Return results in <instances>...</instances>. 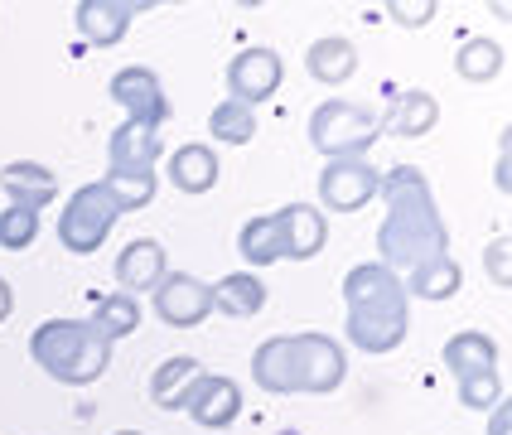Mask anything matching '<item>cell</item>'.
Instances as JSON below:
<instances>
[{"mask_svg":"<svg viewBox=\"0 0 512 435\" xmlns=\"http://www.w3.org/2000/svg\"><path fill=\"white\" fill-rule=\"evenodd\" d=\"M377 194L387 199V218L377 228V252L387 271H416L421 261L445 257L450 252V228L435 208L426 174L416 165H397V170L382 174Z\"/></svg>","mask_w":512,"mask_h":435,"instance_id":"cell-1","label":"cell"},{"mask_svg":"<svg viewBox=\"0 0 512 435\" xmlns=\"http://www.w3.org/2000/svg\"><path fill=\"white\" fill-rule=\"evenodd\" d=\"M29 353L63 387H87L112 368V344L92 329V319H44L29 334Z\"/></svg>","mask_w":512,"mask_h":435,"instance_id":"cell-2","label":"cell"},{"mask_svg":"<svg viewBox=\"0 0 512 435\" xmlns=\"http://www.w3.org/2000/svg\"><path fill=\"white\" fill-rule=\"evenodd\" d=\"M377 136H382V116L358 102L329 97L310 112V145L329 160H363Z\"/></svg>","mask_w":512,"mask_h":435,"instance_id":"cell-3","label":"cell"},{"mask_svg":"<svg viewBox=\"0 0 512 435\" xmlns=\"http://www.w3.org/2000/svg\"><path fill=\"white\" fill-rule=\"evenodd\" d=\"M116 203L107 199V189L102 184H83L73 199L63 203V213H58V242H63V252H73V257H87V252H97L116 228Z\"/></svg>","mask_w":512,"mask_h":435,"instance_id":"cell-4","label":"cell"},{"mask_svg":"<svg viewBox=\"0 0 512 435\" xmlns=\"http://www.w3.org/2000/svg\"><path fill=\"white\" fill-rule=\"evenodd\" d=\"M343 300L348 315H406V286L397 271H387L382 261H363L343 276Z\"/></svg>","mask_w":512,"mask_h":435,"instance_id":"cell-5","label":"cell"},{"mask_svg":"<svg viewBox=\"0 0 512 435\" xmlns=\"http://www.w3.org/2000/svg\"><path fill=\"white\" fill-rule=\"evenodd\" d=\"M107 97H112L116 107L126 112V121H141V126H160V131H165V121H170V97H165L160 78H155L150 68H141V63H131V68L112 73V83H107Z\"/></svg>","mask_w":512,"mask_h":435,"instance_id":"cell-6","label":"cell"},{"mask_svg":"<svg viewBox=\"0 0 512 435\" xmlns=\"http://www.w3.org/2000/svg\"><path fill=\"white\" fill-rule=\"evenodd\" d=\"M295 344V373H300V392L310 397H329L339 392L343 377H348V358L329 334H290Z\"/></svg>","mask_w":512,"mask_h":435,"instance_id":"cell-7","label":"cell"},{"mask_svg":"<svg viewBox=\"0 0 512 435\" xmlns=\"http://www.w3.org/2000/svg\"><path fill=\"white\" fill-rule=\"evenodd\" d=\"M150 300H155V315L165 319L170 329H194V324L213 315V295L189 271H165V281L150 290Z\"/></svg>","mask_w":512,"mask_h":435,"instance_id":"cell-8","label":"cell"},{"mask_svg":"<svg viewBox=\"0 0 512 435\" xmlns=\"http://www.w3.org/2000/svg\"><path fill=\"white\" fill-rule=\"evenodd\" d=\"M382 170H372L368 160H329L319 174V199L334 213H358L363 203L377 199Z\"/></svg>","mask_w":512,"mask_h":435,"instance_id":"cell-9","label":"cell"},{"mask_svg":"<svg viewBox=\"0 0 512 435\" xmlns=\"http://www.w3.org/2000/svg\"><path fill=\"white\" fill-rule=\"evenodd\" d=\"M281 78H285L281 54H276V49H261V44H256V49H242V54L228 63V92H232V102H242V107L271 102Z\"/></svg>","mask_w":512,"mask_h":435,"instance_id":"cell-10","label":"cell"},{"mask_svg":"<svg viewBox=\"0 0 512 435\" xmlns=\"http://www.w3.org/2000/svg\"><path fill=\"white\" fill-rule=\"evenodd\" d=\"M184 411L194 416V426H203V431H228L232 421L242 416V387L223 373H203L199 387L189 392Z\"/></svg>","mask_w":512,"mask_h":435,"instance_id":"cell-11","label":"cell"},{"mask_svg":"<svg viewBox=\"0 0 512 435\" xmlns=\"http://www.w3.org/2000/svg\"><path fill=\"white\" fill-rule=\"evenodd\" d=\"M136 15H141V5H126V0H83L73 10V25H78V34L92 49H112V44L126 39Z\"/></svg>","mask_w":512,"mask_h":435,"instance_id":"cell-12","label":"cell"},{"mask_svg":"<svg viewBox=\"0 0 512 435\" xmlns=\"http://www.w3.org/2000/svg\"><path fill=\"white\" fill-rule=\"evenodd\" d=\"M0 189H5V199L10 208H29V213H39V208H49L58 194V174L49 165H39V160H10V165H0Z\"/></svg>","mask_w":512,"mask_h":435,"instance_id":"cell-13","label":"cell"},{"mask_svg":"<svg viewBox=\"0 0 512 435\" xmlns=\"http://www.w3.org/2000/svg\"><path fill=\"white\" fill-rule=\"evenodd\" d=\"M252 382L261 387V392H271V397H290V392H300V373H295V344H290V334H276V339L256 344Z\"/></svg>","mask_w":512,"mask_h":435,"instance_id":"cell-14","label":"cell"},{"mask_svg":"<svg viewBox=\"0 0 512 435\" xmlns=\"http://www.w3.org/2000/svg\"><path fill=\"white\" fill-rule=\"evenodd\" d=\"M165 247L155 242V237H136V242H126L121 252H116V281L126 295H136V290H155L165 281Z\"/></svg>","mask_w":512,"mask_h":435,"instance_id":"cell-15","label":"cell"},{"mask_svg":"<svg viewBox=\"0 0 512 435\" xmlns=\"http://www.w3.org/2000/svg\"><path fill=\"white\" fill-rule=\"evenodd\" d=\"M160 150H165L160 126L121 121V126L112 131V141H107V160H112V170H155Z\"/></svg>","mask_w":512,"mask_h":435,"instance_id":"cell-16","label":"cell"},{"mask_svg":"<svg viewBox=\"0 0 512 435\" xmlns=\"http://www.w3.org/2000/svg\"><path fill=\"white\" fill-rule=\"evenodd\" d=\"M281 218V237H285V257L290 261H310L324 252V242H329V223H324V213L314 208V203H290L276 213Z\"/></svg>","mask_w":512,"mask_h":435,"instance_id":"cell-17","label":"cell"},{"mask_svg":"<svg viewBox=\"0 0 512 435\" xmlns=\"http://www.w3.org/2000/svg\"><path fill=\"white\" fill-rule=\"evenodd\" d=\"M440 121V102L421 92V87H411V92H397L392 97V107L382 116V131L387 136H401V141H421L430 136V126Z\"/></svg>","mask_w":512,"mask_h":435,"instance_id":"cell-18","label":"cell"},{"mask_svg":"<svg viewBox=\"0 0 512 435\" xmlns=\"http://www.w3.org/2000/svg\"><path fill=\"white\" fill-rule=\"evenodd\" d=\"M199 377H203L199 358L174 353V358H165V363L155 368V377H150V402L160 406V411H184V406H189V392L199 387Z\"/></svg>","mask_w":512,"mask_h":435,"instance_id":"cell-19","label":"cell"},{"mask_svg":"<svg viewBox=\"0 0 512 435\" xmlns=\"http://www.w3.org/2000/svg\"><path fill=\"white\" fill-rule=\"evenodd\" d=\"M305 68H310L314 83L339 87L358 73V49L343 34H324V39H314L310 49H305Z\"/></svg>","mask_w":512,"mask_h":435,"instance_id":"cell-20","label":"cell"},{"mask_svg":"<svg viewBox=\"0 0 512 435\" xmlns=\"http://www.w3.org/2000/svg\"><path fill=\"white\" fill-rule=\"evenodd\" d=\"M445 368L455 377H474V373H498V339H488L479 329H464L445 339Z\"/></svg>","mask_w":512,"mask_h":435,"instance_id":"cell-21","label":"cell"},{"mask_svg":"<svg viewBox=\"0 0 512 435\" xmlns=\"http://www.w3.org/2000/svg\"><path fill=\"white\" fill-rule=\"evenodd\" d=\"M208 295H213V310L228 319H252L266 305V286H261V276H252V271H228L218 286H208Z\"/></svg>","mask_w":512,"mask_h":435,"instance_id":"cell-22","label":"cell"},{"mask_svg":"<svg viewBox=\"0 0 512 435\" xmlns=\"http://www.w3.org/2000/svg\"><path fill=\"white\" fill-rule=\"evenodd\" d=\"M170 184L179 194H208L218 184V155L208 145H179L170 155Z\"/></svg>","mask_w":512,"mask_h":435,"instance_id":"cell-23","label":"cell"},{"mask_svg":"<svg viewBox=\"0 0 512 435\" xmlns=\"http://www.w3.org/2000/svg\"><path fill=\"white\" fill-rule=\"evenodd\" d=\"M459 281H464V271H459V261L445 252V257H430L421 261L416 271H406V295H421V300H450L459 290Z\"/></svg>","mask_w":512,"mask_h":435,"instance_id":"cell-24","label":"cell"},{"mask_svg":"<svg viewBox=\"0 0 512 435\" xmlns=\"http://www.w3.org/2000/svg\"><path fill=\"white\" fill-rule=\"evenodd\" d=\"M406 339V315H348V344L363 353H392Z\"/></svg>","mask_w":512,"mask_h":435,"instance_id":"cell-25","label":"cell"},{"mask_svg":"<svg viewBox=\"0 0 512 435\" xmlns=\"http://www.w3.org/2000/svg\"><path fill=\"white\" fill-rule=\"evenodd\" d=\"M97 184L107 189L116 213H141L155 203V189H160L155 170H107V179H97Z\"/></svg>","mask_w":512,"mask_h":435,"instance_id":"cell-26","label":"cell"},{"mask_svg":"<svg viewBox=\"0 0 512 435\" xmlns=\"http://www.w3.org/2000/svg\"><path fill=\"white\" fill-rule=\"evenodd\" d=\"M237 252L247 257V266H271L285 257V237H281V218L276 213H261L252 223H242L237 232Z\"/></svg>","mask_w":512,"mask_h":435,"instance_id":"cell-27","label":"cell"},{"mask_svg":"<svg viewBox=\"0 0 512 435\" xmlns=\"http://www.w3.org/2000/svg\"><path fill=\"white\" fill-rule=\"evenodd\" d=\"M92 329H97L107 344L126 339V334H136V329H141V300H136V295H126V290H116V295H107V300H97Z\"/></svg>","mask_w":512,"mask_h":435,"instance_id":"cell-28","label":"cell"},{"mask_svg":"<svg viewBox=\"0 0 512 435\" xmlns=\"http://www.w3.org/2000/svg\"><path fill=\"white\" fill-rule=\"evenodd\" d=\"M455 68L464 83H493L503 73V49L493 39H464L455 54Z\"/></svg>","mask_w":512,"mask_h":435,"instance_id":"cell-29","label":"cell"},{"mask_svg":"<svg viewBox=\"0 0 512 435\" xmlns=\"http://www.w3.org/2000/svg\"><path fill=\"white\" fill-rule=\"evenodd\" d=\"M208 136H213V141H223V145H247L256 136L252 107H242V102L223 97V102L208 112Z\"/></svg>","mask_w":512,"mask_h":435,"instance_id":"cell-30","label":"cell"},{"mask_svg":"<svg viewBox=\"0 0 512 435\" xmlns=\"http://www.w3.org/2000/svg\"><path fill=\"white\" fill-rule=\"evenodd\" d=\"M34 237H39V213H29V208L0 213V247L5 252H25V247H34Z\"/></svg>","mask_w":512,"mask_h":435,"instance_id":"cell-31","label":"cell"},{"mask_svg":"<svg viewBox=\"0 0 512 435\" xmlns=\"http://www.w3.org/2000/svg\"><path fill=\"white\" fill-rule=\"evenodd\" d=\"M459 402L469 411H493L503 402V382L498 373H474V377H459Z\"/></svg>","mask_w":512,"mask_h":435,"instance_id":"cell-32","label":"cell"},{"mask_svg":"<svg viewBox=\"0 0 512 435\" xmlns=\"http://www.w3.org/2000/svg\"><path fill=\"white\" fill-rule=\"evenodd\" d=\"M387 15H392L397 25H406V29H421V25H430V20L440 15V5H435V0H392V5H387Z\"/></svg>","mask_w":512,"mask_h":435,"instance_id":"cell-33","label":"cell"},{"mask_svg":"<svg viewBox=\"0 0 512 435\" xmlns=\"http://www.w3.org/2000/svg\"><path fill=\"white\" fill-rule=\"evenodd\" d=\"M488 266H493V276H498V281H508V242H493Z\"/></svg>","mask_w":512,"mask_h":435,"instance_id":"cell-34","label":"cell"},{"mask_svg":"<svg viewBox=\"0 0 512 435\" xmlns=\"http://www.w3.org/2000/svg\"><path fill=\"white\" fill-rule=\"evenodd\" d=\"M10 310H15V290L5 286V276H0V319L10 315Z\"/></svg>","mask_w":512,"mask_h":435,"instance_id":"cell-35","label":"cell"},{"mask_svg":"<svg viewBox=\"0 0 512 435\" xmlns=\"http://www.w3.org/2000/svg\"><path fill=\"white\" fill-rule=\"evenodd\" d=\"M493 435H508V411L503 406H493Z\"/></svg>","mask_w":512,"mask_h":435,"instance_id":"cell-36","label":"cell"},{"mask_svg":"<svg viewBox=\"0 0 512 435\" xmlns=\"http://www.w3.org/2000/svg\"><path fill=\"white\" fill-rule=\"evenodd\" d=\"M116 435H141V431H116Z\"/></svg>","mask_w":512,"mask_h":435,"instance_id":"cell-37","label":"cell"}]
</instances>
